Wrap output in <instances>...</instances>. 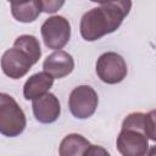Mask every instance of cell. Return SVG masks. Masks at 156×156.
<instances>
[{
    "mask_svg": "<svg viewBox=\"0 0 156 156\" xmlns=\"http://www.w3.org/2000/svg\"><path fill=\"white\" fill-rule=\"evenodd\" d=\"M27 119L17 101L6 93H0V134L9 138L23 133Z\"/></svg>",
    "mask_w": 156,
    "mask_h": 156,
    "instance_id": "2",
    "label": "cell"
},
{
    "mask_svg": "<svg viewBox=\"0 0 156 156\" xmlns=\"http://www.w3.org/2000/svg\"><path fill=\"white\" fill-rule=\"evenodd\" d=\"M32 110L38 122L49 124V123L55 122L60 117L61 105L55 94L46 93L45 95L33 100Z\"/></svg>",
    "mask_w": 156,
    "mask_h": 156,
    "instance_id": "8",
    "label": "cell"
},
{
    "mask_svg": "<svg viewBox=\"0 0 156 156\" xmlns=\"http://www.w3.org/2000/svg\"><path fill=\"white\" fill-rule=\"evenodd\" d=\"M40 33L45 46L58 51L69 41L71 24L63 16H51L41 24Z\"/></svg>",
    "mask_w": 156,
    "mask_h": 156,
    "instance_id": "3",
    "label": "cell"
},
{
    "mask_svg": "<svg viewBox=\"0 0 156 156\" xmlns=\"http://www.w3.org/2000/svg\"><path fill=\"white\" fill-rule=\"evenodd\" d=\"M63 4H65V1H41L43 11L46 12V13L56 12Z\"/></svg>",
    "mask_w": 156,
    "mask_h": 156,
    "instance_id": "16",
    "label": "cell"
},
{
    "mask_svg": "<svg viewBox=\"0 0 156 156\" xmlns=\"http://www.w3.org/2000/svg\"><path fill=\"white\" fill-rule=\"evenodd\" d=\"M96 74L106 84L121 83L127 77V63L124 58L113 51L104 52L96 61Z\"/></svg>",
    "mask_w": 156,
    "mask_h": 156,
    "instance_id": "4",
    "label": "cell"
},
{
    "mask_svg": "<svg viewBox=\"0 0 156 156\" xmlns=\"http://www.w3.org/2000/svg\"><path fill=\"white\" fill-rule=\"evenodd\" d=\"M54 84V78L45 72H38L30 76L23 85V96L26 100L38 99L46 93Z\"/></svg>",
    "mask_w": 156,
    "mask_h": 156,
    "instance_id": "11",
    "label": "cell"
},
{
    "mask_svg": "<svg viewBox=\"0 0 156 156\" xmlns=\"http://www.w3.org/2000/svg\"><path fill=\"white\" fill-rule=\"evenodd\" d=\"M121 129H135L143 132L147 139L155 141L156 140V127H155V111H150L149 113L143 112H133L129 113L122 122Z\"/></svg>",
    "mask_w": 156,
    "mask_h": 156,
    "instance_id": "10",
    "label": "cell"
},
{
    "mask_svg": "<svg viewBox=\"0 0 156 156\" xmlns=\"http://www.w3.org/2000/svg\"><path fill=\"white\" fill-rule=\"evenodd\" d=\"M44 72L54 79H60L68 76L74 68V60L72 55L63 50L50 54L43 62Z\"/></svg>",
    "mask_w": 156,
    "mask_h": 156,
    "instance_id": "9",
    "label": "cell"
},
{
    "mask_svg": "<svg viewBox=\"0 0 156 156\" xmlns=\"http://www.w3.org/2000/svg\"><path fill=\"white\" fill-rule=\"evenodd\" d=\"M1 69L11 79L24 77L33 66V62L22 50L17 48L7 49L1 56Z\"/></svg>",
    "mask_w": 156,
    "mask_h": 156,
    "instance_id": "7",
    "label": "cell"
},
{
    "mask_svg": "<svg viewBox=\"0 0 156 156\" xmlns=\"http://www.w3.org/2000/svg\"><path fill=\"white\" fill-rule=\"evenodd\" d=\"M116 146L122 156H144L149 150V139L143 132L121 129Z\"/></svg>",
    "mask_w": 156,
    "mask_h": 156,
    "instance_id": "6",
    "label": "cell"
},
{
    "mask_svg": "<svg viewBox=\"0 0 156 156\" xmlns=\"http://www.w3.org/2000/svg\"><path fill=\"white\" fill-rule=\"evenodd\" d=\"M155 152H156V147H155V146H151L144 156H155Z\"/></svg>",
    "mask_w": 156,
    "mask_h": 156,
    "instance_id": "17",
    "label": "cell"
},
{
    "mask_svg": "<svg viewBox=\"0 0 156 156\" xmlns=\"http://www.w3.org/2000/svg\"><path fill=\"white\" fill-rule=\"evenodd\" d=\"M132 1L118 0L100 2L96 7L87 11L80 20V35L87 41H95L119 28L129 13Z\"/></svg>",
    "mask_w": 156,
    "mask_h": 156,
    "instance_id": "1",
    "label": "cell"
},
{
    "mask_svg": "<svg viewBox=\"0 0 156 156\" xmlns=\"http://www.w3.org/2000/svg\"><path fill=\"white\" fill-rule=\"evenodd\" d=\"M83 156H111L106 149L100 145H89L88 149L84 151Z\"/></svg>",
    "mask_w": 156,
    "mask_h": 156,
    "instance_id": "15",
    "label": "cell"
},
{
    "mask_svg": "<svg viewBox=\"0 0 156 156\" xmlns=\"http://www.w3.org/2000/svg\"><path fill=\"white\" fill-rule=\"evenodd\" d=\"M43 11L41 1L33 0L26 2H11V13L13 18L22 23L34 22Z\"/></svg>",
    "mask_w": 156,
    "mask_h": 156,
    "instance_id": "12",
    "label": "cell"
},
{
    "mask_svg": "<svg viewBox=\"0 0 156 156\" xmlns=\"http://www.w3.org/2000/svg\"><path fill=\"white\" fill-rule=\"evenodd\" d=\"M98 104V94L90 85H78L69 94L68 107L71 113L78 119L91 117L96 111Z\"/></svg>",
    "mask_w": 156,
    "mask_h": 156,
    "instance_id": "5",
    "label": "cell"
},
{
    "mask_svg": "<svg viewBox=\"0 0 156 156\" xmlns=\"http://www.w3.org/2000/svg\"><path fill=\"white\" fill-rule=\"evenodd\" d=\"M90 145L89 140L85 139L83 135L72 133L66 135L58 146V155L60 156H83L84 151Z\"/></svg>",
    "mask_w": 156,
    "mask_h": 156,
    "instance_id": "13",
    "label": "cell"
},
{
    "mask_svg": "<svg viewBox=\"0 0 156 156\" xmlns=\"http://www.w3.org/2000/svg\"><path fill=\"white\" fill-rule=\"evenodd\" d=\"M13 48H17V49L22 50L24 54H27L28 57L30 58V61L33 62V65H35L41 56L39 40L34 35L23 34V35L17 37L13 43Z\"/></svg>",
    "mask_w": 156,
    "mask_h": 156,
    "instance_id": "14",
    "label": "cell"
}]
</instances>
